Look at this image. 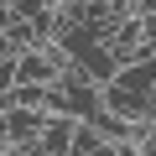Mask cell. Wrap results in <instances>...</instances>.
Returning a JSON list of instances; mask_svg holds the SVG:
<instances>
[{
	"label": "cell",
	"mask_w": 156,
	"mask_h": 156,
	"mask_svg": "<svg viewBox=\"0 0 156 156\" xmlns=\"http://www.w3.org/2000/svg\"><path fill=\"white\" fill-rule=\"evenodd\" d=\"M156 94V57H135V62H120L109 73V83H99V99L104 109L115 115H130V120H146V104Z\"/></svg>",
	"instance_id": "cell-1"
},
{
	"label": "cell",
	"mask_w": 156,
	"mask_h": 156,
	"mask_svg": "<svg viewBox=\"0 0 156 156\" xmlns=\"http://www.w3.org/2000/svg\"><path fill=\"white\" fill-rule=\"evenodd\" d=\"M47 125V109H26V104H5V146H31Z\"/></svg>",
	"instance_id": "cell-2"
},
{
	"label": "cell",
	"mask_w": 156,
	"mask_h": 156,
	"mask_svg": "<svg viewBox=\"0 0 156 156\" xmlns=\"http://www.w3.org/2000/svg\"><path fill=\"white\" fill-rule=\"evenodd\" d=\"M0 146H5V99H0Z\"/></svg>",
	"instance_id": "cell-7"
},
{
	"label": "cell",
	"mask_w": 156,
	"mask_h": 156,
	"mask_svg": "<svg viewBox=\"0 0 156 156\" xmlns=\"http://www.w3.org/2000/svg\"><path fill=\"white\" fill-rule=\"evenodd\" d=\"M89 125H94V135H99V140L125 146V140H135V135H140V125H146V120H130V115H115V109H104V104H99V109L89 115Z\"/></svg>",
	"instance_id": "cell-3"
},
{
	"label": "cell",
	"mask_w": 156,
	"mask_h": 156,
	"mask_svg": "<svg viewBox=\"0 0 156 156\" xmlns=\"http://www.w3.org/2000/svg\"><path fill=\"white\" fill-rule=\"evenodd\" d=\"M0 57H11V42H5V31H0Z\"/></svg>",
	"instance_id": "cell-8"
},
{
	"label": "cell",
	"mask_w": 156,
	"mask_h": 156,
	"mask_svg": "<svg viewBox=\"0 0 156 156\" xmlns=\"http://www.w3.org/2000/svg\"><path fill=\"white\" fill-rule=\"evenodd\" d=\"M16 89V57H0V99H11Z\"/></svg>",
	"instance_id": "cell-6"
},
{
	"label": "cell",
	"mask_w": 156,
	"mask_h": 156,
	"mask_svg": "<svg viewBox=\"0 0 156 156\" xmlns=\"http://www.w3.org/2000/svg\"><path fill=\"white\" fill-rule=\"evenodd\" d=\"M94 146H99L94 125H89V120H78V125H73V146H68V156H94Z\"/></svg>",
	"instance_id": "cell-5"
},
{
	"label": "cell",
	"mask_w": 156,
	"mask_h": 156,
	"mask_svg": "<svg viewBox=\"0 0 156 156\" xmlns=\"http://www.w3.org/2000/svg\"><path fill=\"white\" fill-rule=\"evenodd\" d=\"M0 5H5V0H0Z\"/></svg>",
	"instance_id": "cell-9"
},
{
	"label": "cell",
	"mask_w": 156,
	"mask_h": 156,
	"mask_svg": "<svg viewBox=\"0 0 156 156\" xmlns=\"http://www.w3.org/2000/svg\"><path fill=\"white\" fill-rule=\"evenodd\" d=\"M73 115H47V125H42V135L31 140V156H68V146H73Z\"/></svg>",
	"instance_id": "cell-4"
}]
</instances>
